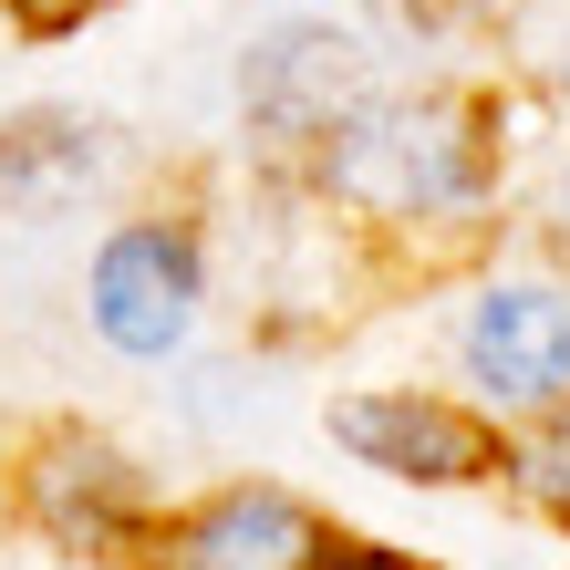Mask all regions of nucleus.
I'll return each mask as SVG.
<instances>
[{"instance_id": "f257e3e1", "label": "nucleus", "mask_w": 570, "mask_h": 570, "mask_svg": "<svg viewBox=\"0 0 570 570\" xmlns=\"http://www.w3.org/2000/svg\"><path fill=\"white\" fill-rule=\"evenodd\" d=\"M488 177V136H478V105H394L374 115L363 105L343 136H332V187L363 197V208H456V197H478Z\"/></svg>"}, {"instance_id": "f03ea898", "label": "nucleus", "mask_w": 570, "mask_h": 570, "mask_svg": "<svg viewBox=\"0 0 570 570\" xmlns=\"http://www.w3.org/2000/svg\"><path fill=\"white\" fill-rule=\"evenodd\" d=\"M239 105H249L259 136H281V146H332L374 105V62L332 21H281L271 42L239 62Z\"/></svg>"}, {"instance_id": "7ed1b4c3", "label": "nucleus", "mask_w": 570, "mask_h": 570, "mask_svg": "<svg viewBox=\"0 0 570 570\" xmlns=\"http://www.w3.org/2000/svg\"><path fill=\"white\" fill-rule=\"evenodd\" d=\"M332 529L281 488H228L156 529V570H322Z\"/></svg>"}, {"instance_id": "20e7f679", "label": "nucleus", "mask_w": 570, "mask_h": 570, "mask_svg": "<svg viewBox=\"0 0 570 570\" xmlns=\"http://www.w3.org/2000/svg\"><path fill=\"white\" fill-rule=\"evenodd\" d=\"M332 435L384 466V478H425V488H456V478H488L498 466V435L456 405H425V394H353L332 405Z\"/></svg>"}, {"instance_id": "39448f33", "label": "nucleus", "mask_w": 570, "mask_h": 570, "mask_svg": "<svg viewBox=\"0 0 570 570\" xmlns=\"http://www.w3.org/2000/svg\"><path fill=\"white\" fill-rule=\"evenodd\" d=\"M197 312V259L177 228H125V239L94 259V322H105L115 353H166Z\"/></svg>"}, {"instance_id": "423d86ee", "label": "nucleus", "mask_w": 570, "mask_h": 570, "mask_svg": "<svg viewBox=\"0 0 570 570\" xmlns=\"http://www.w3.org/2000/svg\"><path fill=\"white\" fill-rule=\"evenodd\" d=\"M466 363H478V384L498 405H550V394H570V301L540 291V281L488 291L478 322H466Z\"/></svg>"}, {"instance_id": "0eeeda50", "label": "nucleus", "mask_w": 570, "mask_h": 570, "mask_svg": "<svg viewBox=\"0 0 570 570\" xmlns=\"http://www.w3.org/2000/svg\"><path fill=\"white\" fill-rule=\"evenodd\" d=\"M31 509H42L52 540L105 550V540L136 529V466H125L115 446H94V435H62V446L31 466Z\"/></svg>"}, {"instance_id": "6e6552de", "label": "nucleus", "mask_w": 570, "mask_h": 570, "mask_svg": "<svg viewBox=\"0 0 570 570\" xmlns=\"http://www.w3.org/2000/svg\"><path fill=\"white\" fill-rule=\"evenodd\" d=\"M105 177V125L83 115H21L0 136V218H62Z\"/></svg>"}, {"instance_id": "1a4fd4ad", "label": "nucleus", "mask_w": 570, "mask_h": 570, "mask_svg": "<svg viewBox=\"0 0 570 570\" xmlns=\"http://www.w3.org/2000/svg\"><path fill=\"white\" fill-rule=\"evenodd\" d=\"M529 488H540L550 509L570 519V435H550V446H529Z\"/></svg>"}, {"instance_id": "9d476101", "label": "nucleus", "mask_w": 570, "mask_h": 570, "mask_svg": "<svg viewBox=\"0 0 570 570\" xmlns=\"http://www.w3.org/2000/svg\"><path fill=\"white\" fill-rule=\"evenodd\" d=\"M11 11H21L31 31H73L83 11H105V0H11Z\"/></svg>"}, {"instance_id": "9b49d317", "label": "nucleus", "mask_w": 570, "mask_h": 570, "mask_svg": "<svg viewBox=\"0 0 570 570\" xmlns=\"http://www.w3.org/2000/svg\"><path fill=\"white\" fill-rule=\"evenodd\" d=\"M322 570H415V560H384V550H343V540H332V560Z\"/></svg>"}, {"instance_id": "f8f14e48", "label": "nucleus", "mask_w": 570, "mask_h": 570, "mask_svg": "<svg viewBox=\"0 0 570 570\" xmlns=\"http://www.w3.org/2000/svg\"><path fill=\"white\" fill-rule=\"evenodd\" d=\"M560 239H570V187H560Z\"/></svg>"}]
</instances>
